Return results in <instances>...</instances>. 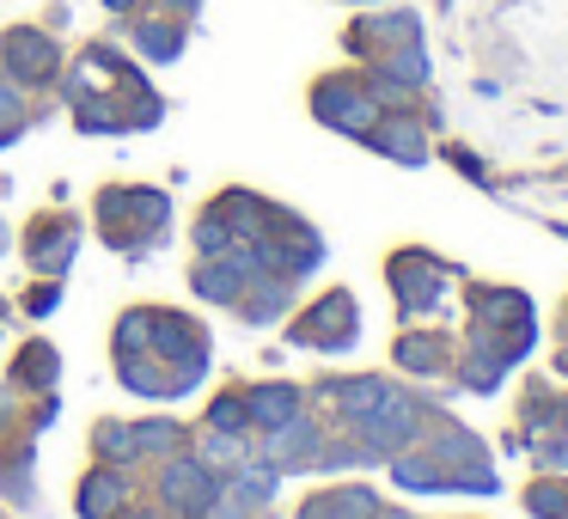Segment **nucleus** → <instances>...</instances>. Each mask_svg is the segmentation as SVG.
<instances>
[{
	"label": "nucleus",
	"instance_id": "6ab92c4d",
	"mask_svg": "<svg viewBox=\"0 0 568 519\" xmlns=\"http://www.w3.org/2000/svg\"><path fill=\"white\" fill-rule=\"evenodd\" d=\"M397 360H404V367H440V348H434L428 336H409V343L397 348Z\"/></svg>",
	"mask_w": 568,
	"mask_h": 519
},
{
	"label": "nucleus",
	"instance_id": "5701e85b",
	"mask_svg": "<svg viewBox=\"0 0 568 519\" xmlns=\"http://www.w3.org/2000/svg\"><path fill=\"white\" fill-rule=\"evenodd\" d=\"M336 507H348V513L367 519V513H373V495H367V489H348V495H336Z\"/></svg>",
	"mask_w": 568,
	"mask_h": 519
},
{
	"label": "nucleus",
	"instance_id": "39448f33",
	"mask_svg": "<svg viewBox=\"0 0 568 519\" xmlns=\"http://www.w3.org/2000/svg\"><path fill=\"white\" fill-rule=\"evenodd\" d=\"M141 336H148V343L160 348L165 360H202V343H196V330H190L184 318H165V312H153V318H141Z\"/></svg>",
	"mask_w": 568,
	"mask_h": 519
},
{
	"label": "nucleus",
	"instance_id": "f3484780",
	"mask_svg": "<svg viewBox=\"0 0 568 519\" xmlns=\"http://www.w3.org/2000/svg\"><path fill=\"white\" fill-rule=\"evenodd\" d=\"M531 513L568 519V489H562V482H544V489H531Z\"/></svg>",
	"mask_w": 568,
	"mask_h": 519
},
{
	"label": "nucleus",
	"instance_id": "dca6fc26",
	"mask_svg": "<svg viewBox=\"0 0 568 519\" xmlns=\"http://www.w3.org/2000/svg\"><path fill=\"white\" fill-rule=\"evenodd\" d=\"M135 446H141V452H172V446H178V428H172V421H141V428H135Z\"/></svg>",
	"mask_w": 568,
	"mask_h": 519
},
{
	"label": "nucleus",
	"instance_id": "a211bd4d",
	"mask_svg": "<svg viewBox=\"0 0 568 519\" xmlns=\"http://www.w3.org/2000/svg\"><path fill=\"white\" fill-rule=\"evenodd\" d=\"M196 245L209 251V257H226V251H233V233H226V221H221V214H209V221L196 226Z\"/></svg>",
	"mask_w": 568,
	"mask_h": 519
},
{
	"label": "nucleus",
	"instance_id": "6e6552de",
	"mask_svg": "<svg viewBox=\"0 0 568 519\" xmlns=\"http://www.w3.org/2000/svg\"><path fill=\"white\" fill-rule=\"evenodd\" d=\"M336 318H355V306H348L343 294H331V299H324V306H318V312H312V318H306V330H300V336H306V343H324V348H331L336 336H343V343H348V330H336Z\"/></svg>",
	"mask_w": 568,
	"mask_h": 519
},
{
	"label": "nucleus",
	"instance_id": "f03ea898",
	"mask_svg": "<svg viewBox=\"0 0 568 519\" xmlns=\"http://www.w3.org/2000/svg\"><path fill=\"white\" fill-rule=\"evenodd\" d=\"M361 440H367L373 452H404V446L416 440V404L392 391L373 416H361Z\"/></svg>",
	"mask_w": 568,
	"mask_h": 519
},
{
	"label": "nucleus",
	"instance_id": "ddd939ff",
	"mask_svg": "<svg viewBox=\"0 0 568 519\" xmlns=\"http://www.w3.org/2000/svg\"><path fill=\"white\" fill-rule=\"evenodd\" d=\"M239 282H245V275H239V263H209V269H196V294L202 299H233Z\"/></svg>",
	"mask_w": 568,
	"mask_h": 519
},
{
	"label": "nucleus",
	"instance_id": "20e7f679",
	"mask_svg": "<svg viewBox=\"0 0 568 519\" xmlns=\"http://www.w3.org/2000/svg\"><path fill=\"white\" fill-rule=\"evenodd\" d=\"M318 116L336 129H355V135H367L373 129V99L367 92H348V86H324L318 92Z\"/></svg>",
	"mask_w": 568,
	"mask_h": 519
},
{
	"label": "nucleus",
	"instance_id": "f8f14e48",
	"mask_svg": "<svg viewBox=\"0 0 568 519\" xmlns=\"http://www.w3.org/2000/svg\"><path fill=\"white\" fill-rule=\"evenodd\" d=\"M116 501H123V477H92L87 489H80V513L87 519H104Z\"/></svg>",
	"mask_w": 568,
	"mask_h": 519
},
{
	"label": "nucleus",
	"instance_id": "9d476101",
	"mask_svg": "<svg viewBox=\"0 0 568 519\" xmlns=\"http://www.w3.org/2000/svg\"><path fill=\"white\" fill-rule=\"evenodd\" d=\"M312 446H318V440H312V428H306V421H294V416L270 428V458H282V465H287V458H306Z\"/></svg>",
	"mask_w": 568,
	"mask_h": 519
},
{
	"label": "nucleus",
	"instance_id": "0eeeda50",
	"mask_svg": "<svg viewBox=\"0 0 568 519\" xmlns=\"http://www.w3.org/2000/svg\"><path fill=\"white\" fill-rule=\"evenodd\" d=\"M294 404H300V397L287 391V385H257V391L245 397V416H251V421H263V428H275V421L294 416Z\"/></svg>",
	"mask_w": 568,
	"mask_h": 519
},
{
	"label": "nucleus",
	"instance_id": "f257e3e1",
	"mask_svg": "<svg viewBox=\"0 0 568 519\" xmlns=\"http://www.w3.org/2000/svg\"><path fill=\"white\" fill-rule=\"evenodd\" d=\"M160 495L178 507V513H190V519H209V507H214V495H221V482H214V470L202 465H190V458H178L172 470L160 477Z\"/></svg>",
	"mask_w": 568,
	"mask_h": 519
},
{
	"label": "nucleus",
	"instance_id": "4468645a",
	"mask_svg": "<svg viewBox=\"0 0 568 519\" xmlns=\"http://www.w3.org/2000/svg\"><path fill=\"white\" fill-rule=\"evenodd\" d=\"M141 50H148L153 62H172V55L184 50V38H178V26H148L141 31Z\"/></svg>",
	"mask_w": 568,
	"mask_h": 519
},
{
	"label": "nucleus",
	"instance_id": "7ed1b4c3",
	"mask_svg": "<svg viewBox=\"0 0 568 519\" xmlns=\"http://www.w3.org/2000/svg\"><path fill=\"white\" fill-rule=\"evenodd\" d=\"M0 62H7L13 80H43L55 68V43L43 31H13V38L0 43Z\"/></svg>",
	"mask_w": 568,
	"mask_h": 519
},
{
	"label": "nucleus",
	"instance_id": "4be33fe9",
	"mask_svg": "<svg viewBox=\"0 0 568 519\" xmlns=\"http://www.w3.org/2000/svg\"><path fill=\"white\" fill-rule=\"evenodd\" d=\"M239 416H245V397H221V404H214V428H221V434H239V428H245V421H239Z\"/></svg>",
	"mask_w": 568,
	"mask_h": 519
},
{
	"label": "nucleus",
	"instance_id": "1a4fd4ad",
	"mask_svg": "<svg viewBox=\"0 0 568 519\" xmlns=\"http://www.w3.org/2000/svg\"><path fill=\"white\" fill-rule=\"evenodd\" d=\"M385 397H392V385H385V379H355V385H336V404H343L355 421H361V416H373V409H379Z\"/></svg>",
	"mask_w": 568,
	"mask_h": 519
},
{
	"label": "nucleus",
	"instance_id": "b1692460",
	"mask_svg": "<svg viewBox=\"0 0 568 519\" xmlns=\"http://www.w3.org/2000/svg\"><path fill=\"white\" fill-rule=\"evenodd\" d=\"M0 116H19V92L13 86H0Z\"/></svg>",
	"mask_w": 568,
	"mask_h": 519
},
{
	"label": "nucleus",
	"instance_id": "393cba45",
	"mask_svg": "<svg viewBox=\"0 0 568 519\" xmlns=\"http://www.w3.org/2000/svg\"><path fill=\"white\" fill-rule=\"evenodd\" d=\"M104 7H111V13H129V0H104Z\"/></svg>",
	"mask_w": 568,
	"mask_h": 519
},
{
	"label": "nucleus",
	"instance_id": "423d86ee",
	"mask_svg": "<svg viewBox=\"0 0 568 519\" xmlns=\"http://www.w3.org/2000/svg\"><path fill=\"white\" fill-rule=\"evenodd\" d=\"M397 287H404V306H409V312H428L434 299L446 294V282H440V275H434L422 257H404V275H397Z\"/></svg>",
	"mask_w": 568,
	"mask_h": 519
},
{
	"label": "nucleus",
	"instance_id": "9b49d317",
	"mask_svg": "<svg viewBox=\"0 0 568 519\" xmlns=\"http://www.w3.org/2000/svg\"><path fill=\"white\" fill-rule=\"evenodd\" d=\"M373 135V147H385V153H397L404 165H422V135L409 123H392V129H367Z\"/></svg>",
	"mask_w": 568,
	"mask_h": 519
},
{
	"label": "nucleus",
	"instance_id": "aec40b11",
	"mask_svg": "<svg viewBox=\"0 0 568 519\" xmlns=\"http://www.w3.org/2000/svg\"><path fill=\"white\" fill-rule=\"evenodd\" d=\"M392 74L404 80V86H416V80L428 74V62H422V50H416V43H404V55H392Z\"/></svg>",
	"mask_w": 568,
	"mask_h": 519
},
{
	"label": "nucleus",
	"instance_id": "412c9836",
	"mask_svg": "<svg viewBox=\"0 0 568 519\" xmlns=\"http://www.w3.org/2000/svg\"><path fill=\"white\" fill-rule=\"evenodd\" d=\"M99 452H104V458H135L141 446H135V434H129V428H104V434H99Z\"/></svg>",
	"mask_w": 568,
	"mask_h": 519
},
{
	"label": "nucleus",
	"instance_id": "2eb2a0df",
	"mask_svg": "<svg viewBox=\"0 0 568 519\" xmlns=\"http://www.w3.org/2000/svg\"><path fill=\"white\" fill-rule=\"evenodd\" d=\"M226 495H239L245 507H257V501H270V495H275V477H270V470H251V477L239 470V477H233V489H226Z\"/></svg>",
	"mask_w": 568,
	"mask_h": 519
}]
</instances>
